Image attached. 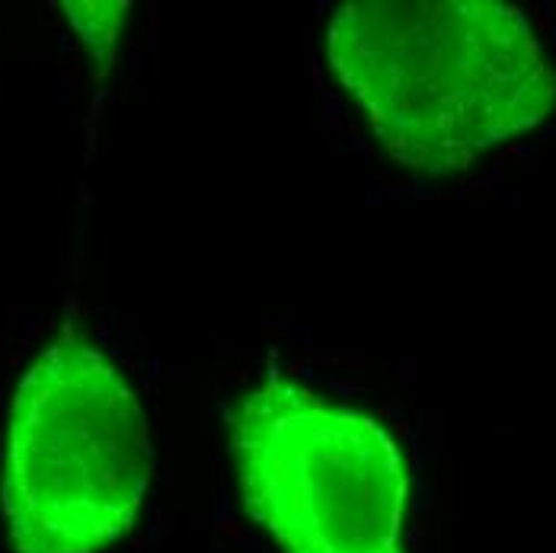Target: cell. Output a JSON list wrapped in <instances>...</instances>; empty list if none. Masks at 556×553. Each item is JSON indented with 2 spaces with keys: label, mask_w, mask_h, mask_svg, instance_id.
Listing matches in <instances>:
<instances>
[{
  "label": "cell",
  "mask_w": 556,
  "mask_h": 553,
  "mask_svg": "<svg viewBox=\"0 0 556 553\" xmlns=\"http://www.w3.org/2000/svg\"><path fill=\"white\" fill-rule=\"evenodd\" d=\"M327 55L390 158L422 173H457L556 106V64L511 3L355 0Z\"/></svg>",
  "instance_id": "cell-1"
},
{
  "label": "cell",
  "mask_w": 556,
  "mask_h": 553,
  "mask_svg": "<svg viewBox=\"0 0 556 553\" xmlns=\"http://www.w3.org/2000/svg\"><path fill=\"white\" fill-rule=\"evenodd\" d=\"M154 470L141 400L122 368L64 336L7 413L0 505L16 553H100L138 518Z\"/></svg>",
  "instance_id": "cell-2"
},
{
  "label": "cell",
  "mask_w": 556,
  "mask_h": 553,
  "mask_svg": "<svg viewBox=\"0 0 556 553\" xmlns=\"http://www.w3.org/2000/svg\"><path fill=\"white\" fill-rule=\"evenodd\" d=\"M237 487L285 553H406L409 470L388 429L288 378L227 410Z\"/></svg>",
  "instance_id": "cell-3"
},
{
  "label": "cell",
  "mask_w": 556,
  "mask_h": 553,
  "mask_svg": "<svg viewBox=\"0 0 556 553\" xmlns=\"http://www.w3.org/2000/svg\"><path fill=\"white\" fill-rule=\"evenodd\" d=\"M67 10L87 46H112L125 3H67Z\"/></svg>",
  "instance_id": "cell-4"
}]
</instances>
